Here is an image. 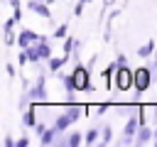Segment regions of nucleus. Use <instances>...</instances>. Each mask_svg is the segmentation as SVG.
Masks as SVG:
<instances>
[{
  "label": "nucleus",
  "mask_w": 157,
  "mask_h": 147,
  "mask_svg": "<svg viewBox=\"0 0 157 147\" xmlns=\"http://www.w3.org/2000/svg\"><path fill=\"white\" fill-rule=\"evenodd\" d=\"M105 2H108V5H113V2H115V0H105Z\"/></svg>",
  "instance_id": "393cba45"
},
{
  "label": "nucleus",
  "mask_w": 157,
  "mask_h": 147,
  "mask_svg": "<svg viewBox=\"0 0 157 147\" xmlns=\"http://www.w3.org/2000/svg\"><path fill=\"white\" fill-rule=\"evenodd\" d=\"M150 51H152V44H145V47L140 49V56H150Z\"/></svg>",
  "instance_id": "a211bd4d"
},
{
  "label": "nucleus",
  "mask_w": 157,
  "mask_h": 147,
  "mask_svg": "<svg viewBox=\"0 0 157 147\" xmlns=\"http://www.w3.org/2000/svg\"><path fill=\"white\" fill-rule=\"evenodd\" d=\"M29 98H32V100H44V98H47V91H44V76L37 78V86L29 91Z\"/></svg>",
  "instance_id": "7ed1b4c3"
},
{
  "label": "nucleus",
  "mask_w": 157,
  "mask_h": 147,
  "mask_svg": "<svg viewBox=\"0 0 157 147\" xmlns=\"http://www.w3.org/2000/svg\"><path fill=\"white\" fill-rule=\"evenodd\" d=\"M103 142H110V127L108 125L103 127Z\"/></svg>",
  "instance_id": "412c9836"
},
{
  "label": "nucleus",
  "mask_w": 157,
  "mask_h": 147,
  "mask_svg": "<svg viewBox=\"0 0 157 147\" xmlns=\"http://www.w3.org/2000/svg\"><path fill=\"white\" fill-rule=\"evenodd\" d=\"M25 125H34V113H25Z\"/></svg>",
  "instance_id": "6ab92c4d"
},
{
  "label": "nucleus",
  "mask_w": 157,
  "mask_h": 147,
  "mask_svg": "<svg viewBox=\"0 0 157 147\" xmlns=\"http://www.w3.org/2000/svg\"><path fill=\"white\" fill-rule=\"evenodd\" d=\"M152 135H155V132H150L147 127H140V130H137V142L142 145V142H147V140H150Z\"/></svg>",
  "instance_id": "9d476101"
},
{
  "label": "nucleus",
  "mask_w": 157,
  "mask_h": 147,
  "mask_svg": "<svg viewBox=\"0 0 157 147\" xmlns=\"http://www.w3.org/2000/svg\"><path fill=\"white\" fill-rule=\"evenodd\" d=\"M64 34H66V24H61V27H56V32H54V37H56V39H61Z\"/></svg>",
  "instance_id": "f3484780"
},
{
  "label": "nucleus",
  "mask_w": 157,
  "mask_h": 147,
  "mask_svg": "<svg viewBox=\"0 0 157 147\" xmlns=\"http://www.w3.org/2000/svg\"><path fill=\"white\" fill-rule=\"evenodd\" d=\"M135 130H137V118H130V123L125 125V137L130 140V137L135 135Z\"/></svg>",
  "instance_id": "0eeeda50"
},
{
  "label": "nucleus",
  "mask_w": 157,
  "mask_h": 147,
  "mask_svg": "<svg viewBox=\"0 0 157 147\" xmlns=\"http://www.w3.org/2000/svg\"><path fill=\"white\" fill-rule=\"evenodd\" d=\"M115 66H125V56H123V54H118V61H115Z\"/></svg>",
  "instance_id": "4be33fe9"
},
{
  "label": "nucleus",
  "mask_w": 157,
  "mask_h": 147,
  "mask_svg": "<svg viewBox=\"0 0 157 147\" xmlns=\"http://www.w3.org/2000/svg\"><path fill=\"white\" fill-rule=\"evenodd\" d=\"M27 98H29V93H25V96L17 100V108H20V110H25V108H27Z\"/></svg>",
  "instance_id": "dca6fc26"
},
{
  "label": "nucleus",
  "mask_w": 157,
  "mask_h": 147,
  "mask_svg": "<svg viewBox=\"0 0 157 147\" xmlns=\"http://www.w3.org/2000/svg\"><path fill=\"white\" fill-rule=\"evenodd\" d=\"M69 123H71V118H69V115H61V118H56L54 127H56V130H64V127H69Z\"/></svg>",
  "instance_id": "4468645a"
},
{
  "label": "nucleus",
  "mask_w": 157,
  "mask_h": 147,
  "mask_svg": "<svg viewBox=\"0 0 157 147\" xmlns=\"http://www.w3.org/2000/svg\"><path fill=\"white\" fill-rule=\"evenodd\" d=\"M71 76H74V83H76V88H91V83H88V74H86V69H81V66H76Z\"/></svg>",
  "instance_id": "f03ea898"
},
{
  "label": "nucleus",
  "mask_w": 157,
  "mask_h": 147,
  "mask_svg": "<svg viewBox=\"0 0 157 147\" xmlns=\"http://www.w3.org/2000/svg\"><path fill=\"white\" fill-rule=\"evenodd\" d=\"M155 69H157V66H155Z\"/></svg>",
  "instance_id": "cd10ccee"
},
{
  "label": "nucleus",
  "mask_w": 157,
  "mask_h": 147,
  "mask_svg": "<svg viewBox=\"0 0 157 147\" xmlns=\"http://www.w3.org/2000/svg\"><path fill=\"white\" fill-rule=\"evenodd\" d=\"M81 113H83V108H81V105H71L66 115H69V118H71V123H74V120H78V118H81Z\"/></svg>",
  "instance_id": "1a4fd4ad"
},
{
  "label": "nucleus",
  "mask_w": 157,
  "mask_h": 147,
  "mask_svg": "<svg viewBox=\"0 0 157 147\" xmlns=\"http://www.w3.org/2000/svg\"><path fill=\"white\" fill-rule=\"evenodd\" d=\"M10 5L12 7H20V0H10Z\"/></svg>",
  "instance_id": "5701e85b"
},
{
  "label": "nucleus",
  "mask_w": 157,
  "mask_h": 147,
  "mask_svg": "<svg viewBox=\"0 0 157 147\" xmlns=\"http://www.w3.org/2000/svg\"><path fill=\"white\" fill-rule=\"evenodd\" d=\"M135 86H137V91H145V88L150 86V71H147V69H140V71L135 74Z\"/></svg>",
  "instance_id": "20e7f679"
},
{
  "label": "nucleus",
  "mask_w": 157,
  "mask_h": 147,
  "mask_svg": "<svg viewBox=\"0 0 157 147\" xmlns=\"http://www.w3.org/2000/svg\"><path fill=\"white\" fill-rule=\"evenodd\" d=\"M78 142H81V135H78V132H74V135L69 137V145H78Z\"/></svg>",
  "instance_id": "aec40b11"
},
{
  "label": "nucleus",
  "mask_w": 157,
  "mask_h": 147,
  "mask_svg": "<svg viewBox=\"0 0 157 147\" xmlns=\"http://www.w3.org/2000/svg\"><path fill=\"white\" fill-rule=\"evenodd\" d=\"M155 120H157V105H155Z\"/></svg>",
  "instance_id": "b1692460"
},
{
  "label": "nucleus",
  "mask_w": 157,
  "mask_h": 147,
  "mask_svg": "<svg viewBox=\"0 0 157 147\" xmlns=\"http://www.w3.org/2000/svg\"><path fill=\"white\" fill-rule=\"evenodd\" d=\"M47 2H54V0H47Z\"/></svg>",
  "instance_id": "bb28decb"
},
{
  "label": "nucleus",
  "mask_w": 157,
  "mask_h": 147,
  "mask_svg": "<svg viewBox=\"0 0 157 147\" xmlns=\"http://www.w3.org/2000/svg\"><path fill=\"white\" fill-rule=\"evenodd\" d=\"M37 47H39V56H42V59H49V44H47L44 39H39Z\"/></svg>",
  "instance_id": "9b49d317"
},
{
  "label": "nucleus",
  "mask_w": 157,
  "mask_h": 147,
  "mask_svg": "<svg viewBox=\"0 0 157 147\" xmlns=\"http://www.w3.org/2000/svg\"><path fill=\"white\" fill-rule=\"evenodd\" d=\"M64 64H66V56H59V59H52V61H49V69H52V71H59Z\"/></svg>",
  "instance_id": "ddd939ff"
},
{
  "label": "nucleus",
  "mask_w": 157,
  "mask_h": 147,
  "mask_svg": "<svg viewBox=\"0 0 157 147\" xmlns=\"http://www.w3.org/2000/svg\"><path fill=\"white\" fill-rule=\"evenodd\" d=\"M130 76H135V74H130L125 66H118V88L120 91H125V88H130V83H135V78H130Z\"/></svg>",
  "instance_id": "f257e3e1"
},
{
  "label": "nucleus",
  "mask_w": 157,
  "mask_h": 147,
  "mask_svg": "<svg viewBox=\"0 0 157 147\" xmlns=\"http://www.w3.org/2000/svg\"><path fill=\"white\" fill-rule=\"evenodd\" d=\"M29 7H32V10L37 12V15H42V17H47V20L52 17V15H49V7H47V5H42V2H37V0H34V2H29Z\"/></svg>",
  "instance_id": "423d86ee"
},
{
  "label": "nucleus",
  "mask_w": 157,
  "mask_h": 147,
  "mask_svg": "<svg viewBox=\"0 0 157 147\" xmlns=\"http://www.w3.org/2000/svg\"><path fill=\"white\" fill-rule=\"evenodd\" d=\"M96 140H98V130H96V127H91V130L86 132V142H88V145H93Z\"/></svg>",
  "instance_id": "2eb2a0df"
},
{
  "label": "nucleus",
  "mask_w": 157,
  "mask_h": 147,
  "mask_svg": "<svg viewBox=\"0 0 157 147\" xmlns=\"http://www.w3.org/2000/svg\"><path fill=\"white\" fill-rule=\"evenodd\" d=\"M27 56H29V61H42V56H39V47H27Z\"/></svg>",
  "instance_id": "f8f14e48"
},
{
  "label": "nucleus",
  "mask_w": 157,
  "mask_h": 147,
  "mask_svg": "<svg viewBox=\"0 0 157 147\" xmlns=\"http://www.w3.org/2000/svg\"><path fill=\"white\" fill-rule=\"evenodd\" d=\"M59 130L56 127H52V130H44L42 132V145H49V142H54V135H56Z\"/></svg>",
  "instance_id": "6e6552de"
},
{
  "label": "nucleus",
  "mask_w": 157,
  "mask_h": 147,
  "mask_svg": "<svg viewBox=\"0 0 157 147\" xmlns=\"http://www.w3.org/2000/svg\"><path fill=\"white\" fill-rule=\"evenodd\" d=\"M81 2H91V0H81Z\"/></svg>",
  "instance_id": "a878e982"
},
{
  "label": "nucleus",
  "mask_w": 157,
  "mask_h": 147,
  "mask_svg": "<svg viewBox=\"0 0 157 147\" xmlns=\"http://www.w3.org/2000/svg\"><path fill=\"white\" fill-rule=\"evenodd\" d=\"M17 37H20V39H17V42H20V47H25V49H27V47H29L32 42H39V39H42V37H37V34H34V32H29V29L20 32Z\"/></svg>",
  "instance_id": "39448f33"
}]
</instances>
